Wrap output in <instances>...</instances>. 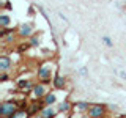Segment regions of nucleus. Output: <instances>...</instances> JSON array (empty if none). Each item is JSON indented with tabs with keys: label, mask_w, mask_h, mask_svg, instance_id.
Instances as JSON below:
<instances>
[{
	"label": "nucleus",
	"mask_w": 126,
	"mask_h": 118,
	"mask_svg": "<svg viewBox=\"0 0 126 118\" xmlns=\"http://www.w3.org/2000/svg\"><path fill=\"white\" fill-rule=\"evenodd\" d=\"M54 63L50 61H44L39 65V68L36 69V79L39 82H44V84H50L54 79Z\"/></svg>",
	"instance_id": "1"
},
{
	"label": "nucleus",
	"mask_w": 126,
	"mask_h": 118,
	"mask_svg": "<svg viewBox=\"0 0 126 118\" xmlns=\"http://www.w3.org/2000/svg\"><path fill=\"white\" fill-rule=\"evenodd\" d=\"M35 33H36V31H35V25L32 22H24L17 27V36L22 38V39H29L30 36H33Z\"/></svg>",
	"instance_id": "2"
},
{
	"label": "nucleus",
	"mask_w": 126,
	"mask_h": 118,
	"mask_svg": "<svg viewBox=\"0 0 126 118\" xmlns=\"http://www.w3.org/2000/svg\"><path fill=\"white\" fill-rule=\"evenodd\" d=\"M16 109H17L16 101H2L0 102V117H13Z\"/></svg>",
	"instance_id": "3"
},
{
	"label": "nucleus",
	"mask_w": 126,
	"mask_h": 118,
	"mask_svg": "<svg viewBox=\"0 0 126 118\" xmlns=\"http://www.w3.org/2000/svg\"><path fill=\"white\" fill-rule=\"evenodd\" d=\"M49 93V88H47V84L44 82H36V84L33 85V88H32V96H33V99H44V96Z\"/></svg>",
	"instance_id": "4"
},
{
	"label": "nucleus",
	"mask_w": 126,
	"mask_h": 118,
	"mask_svg": "<svg viewBox=\"0 0 126 118\" xmlns=\"http://www.w3.org/2000/svg\"><path fill=\"white\" fill-rule=\"evenodd\" d=\"M107 115V105L106 104H92L87 112V117L90 118H98V117H106Z\"/></svg>",
	"instance_id": "5"
},
{
	"label": "nucleus",
	"mask_w": 126,
	"mask_h": 118,
	"mask_svg": "<svg viewBox=\"0 0 126 118\" xmlns=\"http://www.w3.org/2000/svg\"><path fill=\"white\" fill-rule=\"evenodd\" d=\"M13 68H14L13 58H11L10 55L3 54L2 57H0V73H10Z\"/></svg>",
	"instance_id": "6"
},
{
	"label": "nucleus",
	"mask_w": 126,
	"mask_h": 118,
	"mask_svg": "<svg viewBox=\"0 0 126 118\" xmlns=\"http://www.w3.org/2000/svg\"><path fill=\"white\" fill-rule=\"evenodd\" d=\"M16 85H17V88L21 90L22 93H32V88H33L35 84L30 80V79L21 77V79H17V80H16Z\"/></svg>",
	"instance_id": "7"
},
{
	"label": "nucleus",
	"mask_w": 126,
	"mask_h": 118,
	"mask_svg": "<svg viewBox=\"0 0 126 118\" xmlns=\"http://www.w3.org/2000/svg\"><path fill=\"white\" fill-rule=\"evenodd\" d=\"M50 84H52V88L54 90H65L66 88V77L65 76H60V74H55Z\"/></svg>",
	"instance_id": "8"
},
{
	"label": "nucleus",
	"mask_w": 126,
	"mask_h": 118,
	"mask_svg": "<svg viewBox=\"0 0 126 118\" xmlns=\"http://www.w3.org/2000/svg\"><path fill=\"white\" fill-rule=\"evenodd\" d=\"M55 107H57L58 113H65V115L71 113V110L74 109V107H73V104H71V102H69L68 99H63V101H60L58 104H55Z\"/></svg>",
	"instance_id": "9"
},
{
	"label": "nucleus",
	"mask_w": 126,
	"mask_h": 118,
	"mask_svg": "<svg viewBox=\"0 0 126 118\" xmlns=\"http://www.w3.org/2000/svg\"><path fill=\"white\" fill-rule=\"evenodd\" d=\"M90 105H92V104H90L88 101H76V102H73L74 110H76L77 113H84V115H87V112H88Z\"/></svg>",
	"instance_id": "10"
},
{
	"label": "nucleus",
	"mask_w": 126,
	"mask_h": 118,
	"mask_svg": "<svg viewBox=\"0 0 126 118\" xmlns=\"http://www.w3.org/2000/svg\"><path fill=\"white\" fill-rule=\"evenodd\" d=\"M57 115H58V110H57V107H54V105H46V107L39 112V117H43V118H54Z\"/></svg>",
	"instance_id": "11"
},
{
	"label": "nucleus",
	"mask_w": 126,
	"mask_h": 118,
	"mask_svg": "<svg viewBox=\"0 0 126 118\" xmlns=\"http://www.w3.org/2000/svg\"><path fill=\"white\" fill-rule=\"evenodd\" d=\"M44 102H46V105H55L57 104V94L54 91H49L44 96Z\"/></svg>",
	"instance_id": "12"
},
{
	"label": "nucleus",
	"mask_w": 126,
	"mask_h": 118,
	"mask_svg": "<svg viewBox=\"0 0 126 118\" xmlns=\"http://www.w3.org/2000/svg\"><path fill=\"white\" fill-rule=\"evenodd\" d=\"M29 43H30L32 47H39V46H41V35H39V33H35L33 36L29 38Z\"/></svg>",
	"instance_id": "13"
},
{
	"label": "nucleus",
	"mask_w": 126,
	"mask_h": 118,
	"mask_svg": "<svg viewBox=\"0 0 126 118\" xmlns=\"http://www.w3.org/2000/svg\"><path fill=\"white\" fill-rule=\"evenodd\" d=\"M10 22H11L10 14H6V13H2V14H0V27H2V29L10 27Z\"/></svg>",
	"instance_id": "14"
},
{
	"label": "nucleus",
	"mask_w": 126,
	"mask_h": 118,
	"mask_svg": "<svg viewBox=\"0 0 126 118\" xmlns=\"http://www.w3.org/2000/svg\"><path fill=\"white\" fill-rule=\"evenodd\" d=\"M101 41L104 43V44L107 46V47H113V41H112V38H110V36H107V35H104V36L101 38Z\"/></svg>",
	"instance_id": "15"
},
{
	"label": "nucleus",
	"mask_w": 126,
	"mask_h": 118,
	"mask_svg": "<svg viewBox=\"0 0 126 118\" xmlns=\"http://www.w3.org/2000/svg\"><path fill=\"white\" fill-rule=\"evenodd\" d=\"M10 73H0V82H3V84H5V82H8L10 80Z\"/></svg>",
	"instance_id": "16"
},
{
	"label": "nucleus",
	"mask_w": 126,
	"mask_h": 118,
	"mask_svg": "<svg viewBox=\"0 0 126 118\" xmlns=\"http://www.w3.org/2000/svg\"><path fill=\"white\" fill-rule=\"evenodd\" d=\"M79 74H80V76H87L88 71H87V68H80V69H79Z\"/></svg>",
	"instance_id": "17"
},
{
	"label": "nucleus",
	"mask_w": 126,
	"mask_h": 118,
	"mask_svg": "<svg viewBox=\"0 0 126 118\" xmlns=\"http://www.w3.org/2000/svg\"><path fill=\"white\" fill-rule=\"evenodd\" d=\"M118 74H120V77H121V79H125V80H126V73H125V71H120Z\"/></svg>",
	"instance_id": "18"
}]
</instances>
